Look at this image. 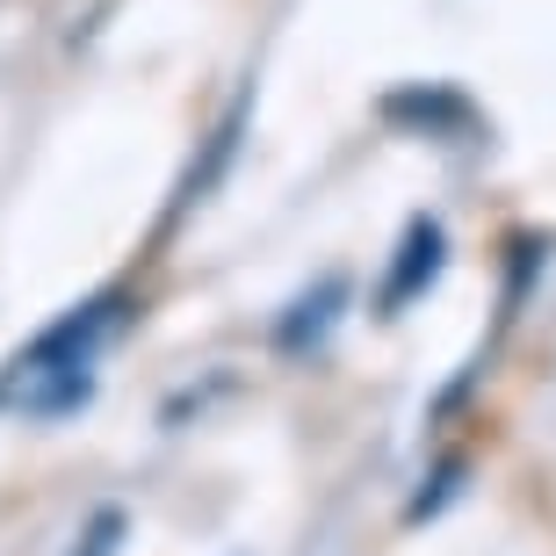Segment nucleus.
Returning <instances> with one entry per match:
<instances>
[{
	"mask_svg": "<svg viewBox=\"0 0 556 556\" xmlns=\"http://www.w3.org/2000/svg\"><path fill=\"white\" fill-rule=\"evenodd\" d=\"M124 296H94V304L65 311L51 332H37L29 348L0 369V413L22 419H65L94 397V348L109 340Z\"/></svg>",
	"mask_w": 556,
	"mask_h": 556,
	"instance_id": "nucleus-1",
	"label": "nucleus"
},
{
	"mask_svg": "<svg viewBox=\"0 0 556 556\" xmlns=\"http://www.w3.org/2000/svg\"><path fill=\"white\" fill-rule=\"evenodd\" d=\"M383 124H397L405 138H433V144H470L477 138V109L441 80H413L383 94Z\"/></svg>",
	"mask_w": 556,
	"mask_h": 556,
	"instance_id": "nucleus-2",
	"label": "nucleus"
},
{
	"mask_svg": "<svg viewBox=\"0 0 556 556\" xmlns=\"http://www.w3.org/2000/svg\"><path fill=\"white\" fill-rule=\"evenodd\" d=\"M441 268H448V231H441V217H413L405 225V239H397L391 253V275H383V318H397V311L413 304V296H427L433 282H441Z\"/></svg>",
	"mask_w": 556,
	"mask_h": 556,
	"instance_id": "nucleus-3",
	"label": "nucleus"
},
{
	"mask_svg": "<svg viewBox=\"0 0 556 556\" xmlns=\"http://www.w3.org/2000/svg\"><path fill=\"white\" fill-rule=\"evenodd\" d=\"M348 304H354V289H348V275H318V282L296 296V304L275 318V354H289V362H304V354H318L332 340V326L348 318Z\"/></svg>",
	"mask_w": 556,
	"mask_h": 556,
	"instance_id": "nucleus-4",
	"label": "nucleus"
},
{
	"mask_svg": "<svg viewBox=\"0 0 556 556\" xmlns=\"http://www.w3.org/2000/svg\"><path fill=\"white\" fill-rule=\"evenodd\" d=\"M463 470H470V463H463V455H448V463L433 470V492H419V498H413V520H433V514H441V506L455 498V484H463Z\"/></svg>",
	"mask_w": 556,
	"mask_h": 556,
	"instance_id": "nucleus-5",
	"label": "nucleus"
},
{
	"mask_svg": "<svg viewBox=\"0 0 556 556\" xmlns=\"http://www.w3.org/2000/svg\"><path fill=\"white\" fill-rule=\"evenodd\" d=\"M116 542H124V514L102 506V514L87 520V535H80V549H73V556H116Z\"/></svg>",
	"mask_w": 556,
	"mask_h": 556,
	"instance_id": "nucleus-6",
	"label": "nucleus"
}]
</instances>
